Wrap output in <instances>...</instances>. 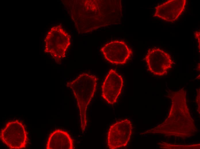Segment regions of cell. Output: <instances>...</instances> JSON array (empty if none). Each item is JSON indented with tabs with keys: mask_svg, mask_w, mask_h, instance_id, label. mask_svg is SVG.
I'll return each instance as SVG.
<instances>
[{
	"mask_svg": "<svg viewBox=\"0 0 200 149\" xmlns=\"http://www.w3.org/2000/svg\"><path fill=\"white\" fill-rule=\"evenodd\" d=\"M97 80L95 75L83 73L67 83V86L72 90L77 101L83 132L87 126V107L96 91Z\"/></svg>",
	"mask_w": 200,
	"mask_h": 149,
	"instance_id": "obj_1",
	"label": "cell"
},
{
	"mask_svg": "<svg viewBox=\"0 0 200 149\" xmlns=\"http://www.w3.org/2000/svg\"><path fill=\"white\" fill-rule=\"evenodd\" d=\"M44 41L45 52L50 54L57 62L60 63L71 44L70 36L61 25H57L51 28Z\"/></svg>",
	"mask_w": 200,
	"mask_h": 149,
	"instance_id": "obj_2",
	"label": "cell"
},
{
	"mask_svg": "<svg viewBox=\"0 0 200 149\" xmlns=\"http://www.w3.org/2000/svg\"><path fill=\"white\" fill-rule=\"evenodd\" d=\"M1 141L11 149L25 148L28 138L23 124L18 120L10 121L1 130Z\"/></svg>",
	"mask_w": 200,
	"mask_h": 149,
	"instance_id": "obj_3",
	"label": "cell"
},
{
	"mask_svg": "<svg viewBox=\"0 0 200 149\" xmlns=\"http://www.w3.org/2000/svg\"><path fill=\"white\" fill-rule=\"evenodd\" d=\"M144 60L149 71L154 75L160 77L167 74L174 63L168 52L157 48L149 49Z\"/></svg>",
	"mask_w": 200,
	"mask_h": 149,
	"instance_id": "obj_4",
	"label": "cell"
},
{
	"mask_svg": "<svg viewBox=\"0 0 200 149\" xmlns=\"http://www.w3.org/2000/svg\"><path fill=\"white\" fill-rule=\"evenodd\" d=\"M132 129L131 122L128 119L117 121L112 125L107 134L109 148L115 149L126 146L130 140Z\"/></svg>",
	"mask_w": 200,
	"mask_h": 149,
	"instance_id": "obj_5",
	"label": "cell"
},
{
	"mask_svg": "<svg viewBox=\"0 0 200 149\" xmlns=\"http://www.w3.org/2000/svg\"><path fill=\"white\" fill-rule=\"evenodd\" d=\"M101 51L106 60L116 64L126 63L133 53L125 42L119 40L107 43L101 48Z\"/></svg>",
	"mask_w": 200,
	"mask_h": 149,
	"instance_id": "obj_6",
	"label": "cell"
},
{
	"mask_svg": "<svg viewBox=\"0 0 200 149\" xmlns=\"http://www.w3.org/2000/svg\"><path fill=\"white\" fill-rule=\"evenodd\" d=\"M122 76L115 70L109 71L102 86V96L109 104L115 103L123 85Z\"/></svg>",
	"mask_w": 200,
	"mask_h": 149,
	"instance_id": "obj_7",
	"label": "cell"
},
{
	"mask_svg": "<svg viewBox=\"0 0 200 149\" xmlns=\"http://www.w3.org/2000/svg\"><path fill=\"white\" fill-rule=\"evenodd\" d=\"M186 0H170L156 6L153 15L164 21L173 22L185 9Z\"/></svg>",
	"mask_w": 200,
	"mask_h": 149,
	"instance_id": "obj_8",
	"label": "cell"
},
{
	"mask_svg": "<svg viewBox=\"0 0 200 149\" xmlns=\"http://www.w3.org/2000/svg\"><path fill=\"white\" fill-rule=\"evenodd\" d=\"M73 141L66 132L56 129L49 135L46 148L47 149H73Z\"/></svg>",
	"mask_w": 200,
	"mask_h": 149,
	"instance_id": "obj_9",
	"label": "cell"
},
{
	"mask_svg": "<svg viewBox=\"0 0 200 149\" xmlns=\"http://www.w3.org/2000/svg\"><path fill=\"white\" fill-rule=\"evenodd\" d=\"M195 37L197 39L198 44V47L200 50V32L196 31L194 33Z\"/></svg>",
	"mask_w": 200,
	"mask_h": 149,
	"instance_id": "obj_10",
	"label": "cell"
}]
</instances>
